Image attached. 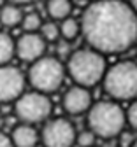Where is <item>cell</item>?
I'll return each instance as SVG.
<instances>
[{"label":"cell","instance_id":"cell-17","mask_svg":"<svg viewBox=\"0 0 137 147\" xmlns=\"http://www.w3.org/2000/svg\"><path fill=\"white\" fill-rule=\"evenodd\" d=\"M41 37L46 42H55L60 37V26L55 21H46L41 25Z\"/></svg>","mask_w":137,"mask_h":147},{"label":"cell","instance_id":"cell-3","mask_svg":"<svg viewBox=\"0 0 137 147\" xmlns=\"http://www.w3.org/2000/svg\"><path fill=\"white\" fill-rule=\"evenodd\" d=\"M88 128L95 137L100 138H116L125 131L127 116L123 109L112 100H100L91 105L88 110Z\"/></svg>","mask_w":137,"mask_h":147},{"label":"cell","instance_id":"cell-11","mask_svg":"<svg viewBox=\"0 0 137 147\" xmlns=\"http://www.w3.org/2000/svg\"><path fill=\"white\" fill-rule=\"evenodd\" d=\"M11 140L14 147H35L39 142V131L30 124H18L12 128Z\"/></svg>","mask_w":137,"mask_h":147},{"label":"cell","instance_id":"cell-19","mask_svg":"<svg viewBox=\"0 0 137 147\" xmlns=\"http://www.w3.org/2000/svg\"><path fill=\"white\" fill-rule=\"evenodd\" d=\"M95 135L90 131V130H86V131H81V133H77V138H76V142L79 144V147H93V144H95Z\"/></svg>","mask_w":137,"mask_h":147},{"label":"cell","instance_id":"cell-23","mask_svg":"<svg viewBox=\"0 0 137 147\" xmlns=\"http://www.w3.org/2000/svg\"><path fill=\"white\" fill-rule=\"evenodd\" d=\"M102 147H120V142L118 138H109V140H104Z\"/></svg>","mask_w":137,"mask_h":147},{"label":"cell","instance_id":"cell-24","mask_svg":"<svg viewBox=\"0 0 137 147\" xmlns=\"http://www.w3.org/2000/svg\"><path fill=\"white\" fill-rule=\"evenodd\" d=\"M7 2L9 4H12V5H25V4H32L33 2V0H7Z\"/></svg>","mask_w":137,"mask_h":147},{"label":"cell","instance_id":"cell-5","mask_svg":"<svg viewBox=\"0 0 137 147\" xmlns=\"http://www.w3.org/2000/svg\"><path fill=\"white\" fill-rule=\"evenodd\" d=\"M65 67L63 63L55 58V56H44L41 60H37L35 63L30 65L28 74H27V81L33 88L37 93H55L60 89L65 79Z\"/></svg>","mask_w":137,"mask_h":147},{"label":"cell","instance_id":"cell-1","mask_svg":"<svg viewBox=\"0 0 137 147\" xmlns=\"http://www.w3.org/2000/svg\"><path fill=\"white\" fill-rule=\"evenodd\" d=\"M81 33L100 54L125 53L137 42V14L123 0H95L83 12Z\"/></svg>","mask_w":137,"mask_h":147},{"label":"cell","instance_id":"cell-8","mask_svg":"<svg viewBox=\"0 0 137 147\" xmlns=\"http://www.w3.org/2000/svg\"><path fill=\"white\" fill-rule=\"evenodd\" d=\"M27 77L18 67H0V103L16 102L25 93Z\"/></svg>","mask_w":137,"mask_h":147},{"label":"cell","instance_id":"cell-9","mask_svg":"<svg viewBox=\"0 0 137 147\" xmlns=\"http://www.w3.org/2000/svg\"><path fill=\"white\" fill-rule=\"evenodd\" d=\"M46 44L48 42L41 37V33H23L14 42V53L21 61L35 63L37 60L44 58Z\"/></svg>","mask_w":137,"mask_h":147},{"label":"cell","instance_id":"cell-15","mask_svg":"<svg viewBox=\"0 0 137 147\" xmlns=\"http://www.w3.org/2000/svg\"><path fill=\"white\" fill-rule=\"evenodd\" d=\"M14 54V40L7 33L0 32V67H5Z\"/></svg>","mask_w":137,"mask_h":147},{"label":"cell","instance_id":"cell-16","mask_svg":"<svg viewBox=\"0 0 137 147\" xmlns=\"http://www.w3.org/2000/svg\"><path fill=\"white\" fill-rule=\"evenodd\" d=\"M41 16L37 12H28L23 16V21H21V26L25 30V33H37V30H41Z\"/></svg>","mask_w":137,"mask_h":147},{"label":"cell","instance_id":"cell-27","mask_svg":"<svg viewBox=\"0 0 137 147\" xmlns=\"http://www.w3.org/2000/svg\"><path fill=\"white\" fill-rule=\"evenodd\" d=\"M93 2H95V0H93Z\"/></svg>","mask_w":137,"mask_h":147},{"label":"cell","instance_id":"cell-20","mask_svg":"<svg viewBox=\"0 0 137 147\" xmlns=\"http://www.w3.org/2000/svg\"><path fill=\"white\" fill-rule=\"evenodd\" d=\"M56 54L60 58H69L70 56V42L58 40V44H56Z\"/></svg>","mask_w":137,"mask_h":147},{"label":"cell","instance_id":"cell-18","mask_svg":"<svg viewBox=\"0 0 137 147\" xmlns=\"http://www.w3.org/2000/svg\"><path fill=\"white\" fill-rule=\"evenodd\" d=\"M125 116H127V124L132 128L134 131H137V100H134L130 103V107L127 109Z\"/></svg>","mask_w":137,"mask_h":147},{"label":"cell","instance_id":"cell-10","mask_svg":"<svg viewBox=\"0 0 137 147\" xmlns=\"http://www.w3.org/2000/svg\"><path fill=\"white\" fill-rule=\"evenodd\" d=\"M62 105L63 110L70 116H81V114H88V110L91 109V95L86 88L81 86H72L65 91V95L62 98Z\"/></svg>","mask_w":137,"mask_h":147},{"label":"cell","instance_id":"cell-4","mask_svg":"<svg viewBox=\"0 0 137 147\" xmlns=\"http://www.w3.org/2000/svg\"><path fill=\"white\" fill-rule=\"evenodd\" d=\"M104 91L112 100H132L137 96V63L120 61L106 70Z\"/></svg>","mask_w":137,"mask_h":147},{"label":"cell","instance_id":"cell-6","mask_svg":"<svg viewBox=\"0 0 137 147\" xmlns=\"http://www.w3.org/2000/svg\"><path fill=\"white\" fill-rule=\"evenodd\" d=\"M51 109L53 105H51L49 96L37 93V91H27L14 103L16 117L23 124H30V126L48 121Z\"/></svg>","mask_w":137,"mask_h":147},{"label":"cell","instance_id":"cell-25","mask_svg":"<svg viewBox=\"0 0 137 147\" xmlns=\"http://www.w3.org/2000/svg\"><path fill=\"white\" fill-rule=\"evenodd\" d=\"M130 7H132V11L137 14V0H130V4H128Z\"/></svg>","mask_w":137,"mask_h":147},{"label":"cell","instance_id":"cell-21","mask_svg":"<svg viewBox=\"0 0 137 147\" xmlns=\"http://www.w3.org/2000/svg\"><path fill=\"white\" fill-rule=\"evenodd\" d=\"M134 140H135V138H134V135H132L130 131H123V133L120 135V140H118V142H120V145H123V147H130V145L134 144Z\"/></svg>","mask_w":137,"mask_h":147},{"label":"cell","instance_id":"cell-22","mask_svg":"<svg viewBox=\"0 0 137 147\" xmlns=\"http://www.w3.org/2000/svg\"><path fill=\"white\" fill-rule=\"evenodd\" d=\"M0 147H14V144H12V140H11L9 135L0 133Z\"/></svg>","mask_w":137,"mask_h":147},{"label":"cell","instance_id":"cell-12","mask_svg":"<svg viewBox=\"0 0 137 147\" xmlns=\"http://www.w3.org/2000/svg\"><path fill=\"white\" fill-rule=\"evenodd\" d=\"M46 12L49 14L51 20L63 21L67 18H70L72 2L70 0H48L46 2Z\"/></svg>","mask_w":137,"mask_h":147},{"label":"cell","instance_id":"cell-13","mask_svg":"<svg viewBox=\"0 0 137 147\" xmlns=\"http://www.w3.org/2000/svg\"><path fill=\"white\" fill-rule=\"evenodd\" d=\"M23 11L19 9L18 5H12V4H5L4 7H0V23L7 28H14V26H19L23 21Z\"/></svg>","mask_w":137,"mask_h":147},{"label":"cell","instance_id":"cell-7","mask_svg":"<svg viewBox=\"0 0 137 147\" xmlns=\"http://www.w3.org/2000/svg\"><path fill=\"white\" fill-rule=\"evenodd\" d=\"M76 128L65 117H55L46 121L41 131V140L44 147H72L76 144Z\"/></svg>","mask_w":137,"mask_h":147},{"label":"cell","instance_id":"cell-14","mask_svg":"<svg viewBox=\"0 0 137 147\" xmlns=\"http://www.w3.org/2000/svg\"><path fill=\"white\" fill-rule=\"evenodd\" d=\"M58 26H60V37L67 42H72L81 33V23L77 20H74V18H67V20L60 21Z\"/></svg>","mask_w":137,"mask_h":147},{"label":"cell","instance_id":"cell-2","mask_svg":"<svg viewBox=\"0 0 137 147\" xmlns=\"http://www.w3.org/2000/svg\"><path fill=\"white\" fill-rule=\"evenodd\" d=\"M65 70L69 72V76L76 82V86L88 89L104 79L107 63L104 54L86 47V49H77L70 53V56L67 58Z\"/></svg>","mask_w":137,"mask_h":147},{"label":"cell","instance_id":"cell-26","mask_svg":"<svg viewBox=\"0 0 137 147\" xmlns=\"http://www.w3.org/2000/svg\"><path fill=\"white\" fill-rule=\"evenodd\" d=\"M130 147H137V138H135V140H134V144H132V145H130Z\"/></svg>","mask_w":137,"mask_h":147}]
</instances>
